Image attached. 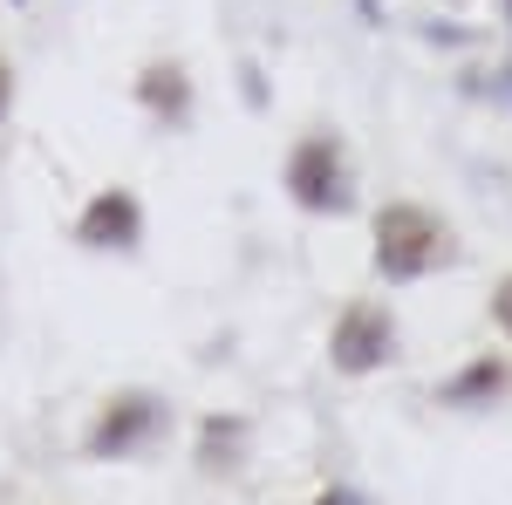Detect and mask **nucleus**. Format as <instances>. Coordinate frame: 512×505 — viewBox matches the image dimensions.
Wrapping results in <instances>:
<instances>
[{
  "mask_svg": "<svg viewBox=\"0 0 512 505\" xmlns=\"http://www.w3.org/2000/svg\"><path fill=\"white\" fill-rule=\"evenodd\" d=\"M308 505H362L355 492H321V499H308Z\"/></svg>",
  "mask_w": 512,
  "mask_h": 505,
  "instance_id": "11",
  "label": "nucleus"
},
{
  "mask_svg": "<svg viewBox=\"0 0 512 505\" xmlns=\"http://www.w3.org/2000/svg\"><path fill=\"white\" fill-rule=\"evenodd\" d=\"M280 185H287V198H294L301 212H349V205H355L349 157H342V144H335L328 130L301 137V144L287 151V171H280Z\"/></svg>",
  "mask_w": 512,
  "mask_h": 505,
  "instance_id": "2",
  "label": "nucleus"
},
{
  "mask_svg": "<svg viewBox=\"0 0 512 505\" xmlns=\"http://www.w3.org/2000/svg\"><path fill=\"white\" fill-rule=\"evenodd\" d=\"M458 260V233H451V219H437L431 205H383L376 212V273L383 280H424V273L451 267Z\"/></svg>",
  "mask_w": 512,
  "mask_h": 505,
  "instance_id": "1",
  "label": "nucleus"
},
{
  "mask_svg": "<svg viewBox=\"0 0 512 505\" xmlns=\"http://www.w3.org/2000/svg\"><path fill=\"white\" fill-rule=\"evenodd\" d=\"M164 424H171L164 396H144V389L110 396V403H103V417L89 424V458H130V451H144Z\"/></svg>",
  "mask_w": 512,
  "mask_h": 505,
  "instance_id": "4",
  "label": "nucleus"
},
{
  "mask_svg": "<svg viewBox=\"0 0 512 505\" xmlns=\"http://www.w3.org/2000/svg\"><path fill=\"white\" fill-rule=\"evenodd\" d=\"M492 321H499V335L512 342V273L499 280V287H492Z\"/></svg>",
  "mask_w": 512,
  "mask_h": 505,
  "instance_id": "9",
  "label": "nucleus"
},
{
  "mask_svg": "<svg viewBox=\"0 0 512 505\" xmlns=\"http://www.w3.org/2000/svg\"><path fill=\"white\" fill-rule=\"evenodd\" d=\"M7 103H14V69L0 62V117H7Z\"/></svg>",
  "mask_w": 512,
  "mask_h": 505,
  "instance_id": "10",
  "label": "nucleus"
},
{
  "mask_svg": "<svg viewBox=\"0 0 512 505\" xmlns=\"http://www.w3.org/2000/svg\"><path fill=\"white\" fill-rule=\"evenodd\" d=\"M76 239L82 246H117V253H130V246L144 239V205L123 192V185L96 192L89 205H82V219H76Z\"/></svg>",
  "mask_w": 512,
  "mask_h": 505,
  "instance_id": "5",
  "label": "nucleus"
},
{
  "mask_svg": "<svg viewBox=\"0 0 512 505\" xmlns=\"http://www.w3.org/2000/svg\"><path fill=\"white\" fill-rule=\"evenodd\" d=\"M512 389V369L499 362V355H478V362H465L451 383L437 389V403H451V410H478V403H492V396H506Z\"/></svg>",
  "mask_w": 512,
  "mask_h": 505,
  "instance_id": "6",
  "label": "nucleus"
},
{
  "mask_svg": "<svg viewBox=\"0 0 512 505\" xmlns=\"http://www.w3.org/2000/svg\"><path fill=\"white\" fill-rule=\"evenodd\" d=\"M396 355V321L383 301H349L335 314V335H328V362L342 376H376Z\"/></svg>",
  "mask_w": 512,
  "mask_h": 505,
  "instance_id": "3",
  "label": "nucleus"
},
{
  "mask_svg": "<svg viewBox=\"0 0 512 505\" xmlns=\"http://www.w3.org/2000/svg\"><path fill=\"white\" fill-rule=\"evenodd\" d=\"M137 96H144V110H151V117H164V123H185V117H192V82H185V69H178V62L144 69Z\"/></svg>",
  "mask_w": 512,
  "mask_h": 505,
  "instance_id": "7",
  "label": "nucleus"
},
{
  "mask_svg": "<svg viewBox=\"0 0 512 505\" xmlns=\"http://www.w3.org/2000/svg\"><path fill=\"white\" fill-rule=\"evenodd\" d=\"M239 444H246V424H239V417H212V424H205V437H198V465H205V471L239 465V458H233Z\"/></svg>",
  "mask_w": 512,
  "mask_h": 505,
  "instance_id": "8",
  "label": "nucleus"
}]
</instances>
